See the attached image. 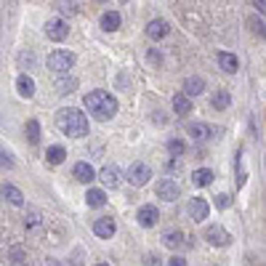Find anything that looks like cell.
Instances as JSON below:
<instances>
[{"instance_id": "cell-1", "label": "cell", "mask_w": 266, "mask_h": 266, "mask_svg": "<svg viewBox=\"0 0 266 266\" xmlns=\"http://www.w3.org/2000/svg\"><path fill=\"white\" fill-rule=\"evenodd\" d=\"M83 104L91 112L93 120H99V123H107V120H112V117L117 115V99L112 96V93H107V91H91V93H85Z\"/></svg>"}, {"instance_id": "cell-2", "label": "cell", "mask_w": 266, "mask_h": 266, "mask_svg": "<svg viewBox=\"0 0 266 266\" xmlns=\"http://www.w3.org/2000/svg\"><path fill=\"white\" fill-rule=\"evenodd\" d=\"M56 125L67 136H75V138H83L85 133H88V117H85V112H80V109H75V107L59 109Z\"/></svg>"}, {"instance_id": "cell-3", "label": "cell", "mask_w": 266, "mask_h": 266, "mask_svg": "<svg viewBox=\"0 0 266 266\" xmlns=\"http://www.w3.org/2000/svg\"><path fill=\"white\" fill-rule=\"evenodd\" d=\"M125 178L131 181V186H144V184H149L152 170H149L146 162H133V165L128 168V173H125Z\"/></svg>"}, {"instance_id": "cell-4", "label": "cell", "mask_w": 266, "mask_h": 266, "mask_svg": "<svg viewBox=\"0 0 266 266\" xmlns=\"http://www.w3.org/2000/svg\"><path fill=\"white\" fill-rule=\"evenodd\" d=\"M75 64V53H69V51H53L51 56H48V67L53 69V72H69Z\"/></svg>"}, {"instance_id": "cell-5", "label": "cell", "mask_w": 266, "mask_h": 266, "mask_svg": "<svg viewBox=\"0 0 266 266\" xmlns=\"http://www.w3.org/2000/svg\"><path fill=\"white\" fill-rule=\"evenodd\" d=\"M186 133L194 138V141H208V138H213L218 136V128H213V125H208V123H192L189 128H186Z\"/></svg>"}, {"instance_id": "cell-6", "label": "cell", "mask_w": 266, "mask_h": 266, "mask_svg": "<svg viewBox=\"0 0 266 266\" xmlns=\"http://www.w3.org/2000/svg\"><path fill=\"white\" fill-rule=\"evenodd\" d=\"M45 35L51 37V40H56V43H61L64 37L69 35V24L64 19H48V24H45Z\"/></svg>"}, {"instance_id": "cell-7", "label": "cell", "mask_w": 266, "mask_h": 266, "mask_svg": "<svg viewBox=\"0 0 266 266\" xmlns=\"http://www.w3.org/2000/svg\"><path fill=\"white\" fill-rule=\"evenodd\" d=\"M154 192H157V197H160V200H165V202H173L178 194H181L178 184H176V181H170V178H162V181H157Z\"/></svg>"}, {"instance_id": "cell-8", "label": "cell", "mask_w": 266, "mask_h": 266, "mask_svg": "<svg viewBox=\"0 0 266 266\" xmlns=\"http://www.w3.org/2000/svg\"><path fill=\"white\" fill-rule=\"evenodd\" d=\"M205 240L210 242V245H221V248H226V245L232 242V234L226 232L224 226L216 224V226H208V229H205Z\"/></svg>"}, {"instance_id": "cell-9", "label": "cell", "mask_w": 266, "mask_h": 266, "mask_svg": "<svg viewBox=\"0 0 266 266\" xmlns=\"http://www.w3.org/2000/svg\"><path fill=\"white\" fill-rule=\"evenodd\" d=\"M115 232H117V224H115L112 216L96 218V224H93V234H96V237H101V240H109Z\"/></svg>"}, {"instance_id": "cell-10", "label": "cell", "mask_w": 266, "mask_h": 266, "mask_svg": "<svg viewBox=\"0 0 266 266\" xmlns=\"http://www.w3.org/2000/svg\"><path fill=\"white\" fill-rule=\"evenodd\" d=\"M186 210H189V216H192V221H205L208 213H210V208H208V202L202 200V197H194L189 200V205H186Z\"/></svg>"}, {"instance_id": "cell-11", "label": "cell", "mask_w": 266, "mask_h": 266, "mask_svg": "<svg viewBox=\"0 0 266 266\" xmlns=\"http://www.w3.org/2000/svg\"><path fill=\"white\" fill-rule=\"evenodd\" d=\"M138 224L141 226H146V229H149V226H154L160 221V210L154 208V205H144V208H138Z\"/></svg>"}, {"instance_id": "cell-12", "label": "cell", "mask_w": 266, "mask_h": 266, "mask_svg": "<svg viewBox=\"0 0 266 266\" xmlns=\"http://www.w3.org/2000/svg\"><path fill=\"white\" fill-rule=\"evenodd\" d=\"M205 91V80H202V77H197V75H192V77H186L184 80V96L186 99H192V96H200V93Z\"/></svg>"}, {"instance_id": "cell-13", "label": "cell", "mask_w": 266, "mask_h": 266, "mask_svg": "<svg viewBox=\"0 0 266 266\" xmlns=\"http://www.w3.org/2000/svg\"><path fill=\"white\" fill-rule=\"evenodd\" d=\"M170 32V24L165 19H152L149 24H146V35L152 37V40H160V37H165Z\"/></svg>"}, {"instance_id": "cell-14", "label": "cell", "mask_w": 266, "mask_h": 266, "mask_svg": "<svg viewBox=\"0 0 266 266\" xmlns=\"http://www.w3.org/2000/svg\"><path fill=\"white\" fill-rule=\"evenodd\" d=\"M72 173H75L77 181H83V184H91L93 178H96V170L91 168V162H75Z\"/></svg>"}, {"instance_id": "cell-15", "label": "cell", "mask_w": 266, "mask_h": 266, "mask_svg": "<svg viewBox=\"0 0 266 266\" xmlns=\"http://www.w3.org/2000/svg\"><path fill=\"white\" fill-rule=\"evenodd\" d=\"M218 64H221L224 72L234 75V72L240 69V59L234 56V53H229V51H218Z\"/></svg>"}, {"instance_id": "cell-16", "label": "cell", "mask_w": 266, "mask_h": 266, "mask_svg": "<svg viewBox=\"0 0 266 266\" xmlns=\"http://www.w3.org/2000/svg\"><path fill=\"white\" fill-rule=\"evenodd\" d=\"M162 245H165V248H186V245H189V242H186V234L184 232H165V234H162Z\"/></svg>"}, {"instance_id": "cell-17", "label": "cell", "mask_w": 266, "mask_h": 266, "mask_svg": "<svg viewBox=\"0 0 266 266\" xmlns=\"http://www.w3.org/2000/svg\"><path fill=\"white\" fill-rule=\"evenodd\" d=\"M99 178L107 186H117V184H120V168H117V165H104V168H101V173H99Z\"/></svg>"}, {"instance_id": "cell-18", "label": "cell", "mask_w": 266, "mask_h": 266, "mask_svg": "<svg viewBox=\"0 0 266 266\" xmlns=\"http://www.w3.org/2000/svg\"><path fill=\"white\" fill-rule=\"evenodd\" d=\"M123 24V16L117 11H107L104 16H101V29H107V32H115V29H120Z\"/></svg>"}, {"instance_id": "cell-19", "label": "cell", "mask_w": 266, "mask_h": 266, "mask_svg": "<svg viewBox=\"0 0 266 266\" xmlns=\"http://www.w3.org/2000/svg\"><path fill=\"white\" fill-rule=\"evenodd\" d=\"M16 88H19V96H24V99H32L35 96V80L29 75H19Z\"/></svg>"}, {"instance_id": "cell-20", "label": "cell", "mask_w": 266, "mask_h": 266, "mask_svg": "<svg viewBox=\"0 0 266 266\" xmlns=\"http://www.w3.org/2000/svg\"><path fill=\"white\" fill-rule=\"evenodd\" d=\"M173 112L178 117H186L192 112V99H186L184 93H176V96H173Z\"/></svg>"}, {"instance_id": "cell-21", "label": "cell", "mask_w": 266, "mask_h": 266, "mask_svg": "<svg viewBox=\"0 0 266 266\" xmlns=\"http://www.w3.org/2000/svg\"><path fill=\"white\" fill-rule=\"evenodd\" d=\"M213 170H210V168H197V170H194V173H192V184L194 186H208V184H213Z\"/></svg>"}, {"instance_id": "cell-22", "label": "cell", "mask_w": 266, "mask_h": 266, "mask_svg": "<svg viewBox=\"0 0 266 266\" xmlns=\"http://www.w3.org/2000/svg\"><path fill=\"white\" fill-rule=\"evenodd\" d=\"M3 197L11 202V205H24V194H21L13 184H3Z\"/></svg>"}, {"instance_id": "cell-23", "label": "cell", "mask_w": 266, "mask_h": 266, "mask_svg": "<svg viewBox=\"0 0 266 266\" xmlns=\"http://www.w3.org/2000/svg\"><path fill=\"white\" fill-rule=\"evenodd\" d=\"M85 202H88L91 208H101L107 205V194L101 189H88V194H85Z\"/></svg>"}, {"instance_id": "cell-24", "label": "cell", "mask_w": 266, "mask_h": 266, "mask_svg": "<svg viewBox=\"0 0 266 266\" xmlns=\"http://www.w3.org/2000/svg\"><path fill=\"white\" fill-rule=\"evenodd\" d=\"M45 157H48L51 165H59V162H64V157H67V149H64V146H48Z\"/></svg>"}, {"instance_id": "cell-25", "label": "cell", "mask_w": 266, "mask_h": 266, "mask_svg": "<svg viewBox=\"0 0 266 266\" xmlns=\"http://www.w3.org/2000/svg\"><path fill=\"white\" fill-rule=\"evenodd\" d=\"M24 133H27L29 144H37V141H40V125H37V120H27Z\"/></svg>"}, {"instance_id": "cell-26", "label": "cell", "mask_w": 266, "mask_h": 266, "mask_svg": "<svg viewBox=\"0 0 266 266\" xmlns=\"http://www.w3.org/2000/svg\"><path fill=\"white\" fill-rule=\"evenodd\" d=\"M229 104H232V96H229L226 91H218L216 96H213V107H216V109H226Z\"/></svg>"}, {"instance_id": "cell-27", "label": "cell", "mask_w": 266, "mask_h": 266, "mask_svg": "<svg viewBox=\"0 0 266 266\" xmlns=\"http://www.w3.org/2000/svg\"><path fill=\"white\" fill-rule=\"evenodd\" d=\"M168 152L173 154V157H178V154L186 152V144L181 141V138H170V141H168Z\"/></svg>"}, {"instance_id": "cell-28", "label": "cell", "mask_w": 266, "mask_h": 266, "mask_svg": "<svg viewBox=\"0 0 266 266\" xmlns=\"http://www.w3.org/2000/svg\"><path fill=\"white\" fill-rule=\"evenodd\" d=\"M56 88H59L61 96H67V93H72V91L77 88V80H59V83H56Z\"/></svg>"}, {"instance_id": "cell-29", "label": "cell", "mask_w": 266, "mask_h": 266, "mask_svg": "<svg viewBox=\"0 0 266 266\" xmlns=\"http://www.w3.org/2000/svg\"><path fill=\"white\" fill-rule=\"evenodd\" d=\"M37 224H40V213L32 208V210L27 213V218H24V226H27V229H32V226H37Z\"/></svg>"}, {"instance_id": "cell-30", "label": "cell", "mask_w": 266, "mask_h": 266, "mask_svg": "<svg viewBox=\"0 0 266 266\" xmlns=\"http://www.w3.org/2000/svg\"><path fill=\"white\" fill-rule=\"evenodd\" d=\"M144 266H162V258L157 253H146L144 256Z\"/></svg>"}, {"instance_id": "cell-31", "label": "cell", "mask_w": 266, "mask_h": 266, "mask_svg": "<svg viewBox=\"0 0 266 266\" xmlns=\"http://www.w3.org/2000/svg\"><path fill=\"white\" fill-rule=\"evenodd\" d=\"M0 165H3V168H13V157L8 152H3V149H0Z\"/></svg>"}, {"instance_id": "cell-32", "label": "cell", "mask_w": 266, "mask_h": 266, "mask_svg": "<svg viewBox=\"0 0 266 266\" xmlns=\"http://www.w3.org/2000/svg\"><path fill=\"white\" fill-rule=\"evenodd\" d=\"M56 8L61 13H75L77 11V3H56Z\"/></svg>"}, {"instance_id": "cell-33", "label": "cell", "mask_w": 266, "mask_h": 266, "mask_svg": "<svg viewBox=\"0 0 266 266\" xmlns=\"http://www.w3.org/2000/svg\"><path fill=\"white\" fill-rule=\"evenodd\" d=\"M232 205V200H229V194H218V197H216V208H229Z\"/></svg>"}, {"instance_id": "cell-34", "label": "cell", "mask_w": 266, "mask_h": 266, "mask_svg": "<svg viewBox=\"0 0 266 266\" xmlns=\"http://www.w3.org/2000/svg\"><path fill=\"white\" fill-rule=\"evenodd\" d=\"M165 266H186V258H181V256H173V258H170V261H168Z\"/></svg>"}, {"instance_id": "cell-35", "label": "cell", "mask_w": 266, "mask_h": 266, "mask_svg": "<svg viewBox=\"0 0 266 266\" xmlns=\"http://www.w3.org/2000/svg\"><path fill=\"white\" fill-rule=\"evenodd\" d=\"M250 27H253V32H261V35H264V21H258V19H250Z\"/></svg>"}, {"instance_id": "cell-36", "label": "cell", "mask_w": 266, "mask_h": 266, "mask_svg": "<svg viewBox=\"0 0 266 266\" xmlns=\"http://www.w3.org/2000/svg\"><path fill=\"white\" fill-rule=\"evenodd\" d=\"M96 266H109V264H96Z\"/></svg>"}]
</instances>
